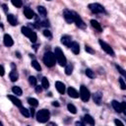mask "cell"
Listing matches in <instances>:
<instances>
[{
    "label": "cell",
    "mask_w": 126,
    "mask_h": 126,
    "mask_svg": "<svg viewBox=\"0 0 126 126\" xmlns=\"http://www.w3.org/2000/svg\"><path fill=\"white\" fill-rule=\"evenodd\" d=\"M42 61L47 67H53L56 63V57H55L54 52H51V51L45 52L42 57Z\"/></svg>",
    "instance_id": "cell-1"
},
{
    "label": "cell",
    "mask_w": 126,
    "mask_h": 126,
    "mask_svg": "<svg viewBox=\"0 0 126 126\" xmlns=\"http://www.w3.org/2000/svg\"><path fill=\"white\" fill-rule=\"evenodd\" d=\"M54 54H55V57H56V61L57 63L60 65V66H66L67 65V59H66V56L64 55L63 51L61 50L60 47L56 46L54 48Z\"/></svg>",
    "instance_id": "cell-2"
},
{
    "label": "cell",
    "mask_w": 126,
    "mask_h": 126,
    "mask_svg": "<svg viewBox=\"0 0 126 126\" xmlns=\"http://www.w3.org/2000/svg\"><path fill=\"white\" fill-rule=\"evenodd\" d=\"M50 118V112L48 109H40L36 113V120L39 123H46Z\"/></svg>",
    "instance_id": "cell-3"
},
{
    "label": "cell",
    "mask_w": 126,
    "mask_h": 126,
    "mask_svg": "<svg viewBox=\"0 0 126 126\" xmlns=\"http://www.w3.org/2000/svg\"><path fill=\"white\" fill-rule=\"evenodd\" d=\"M21 31H22V33H23L24 35H26L32 43L36 42L37 35H36V32H33L32 29H30V28H28V27H22Z\"/></svg>",
    "instance_id": "cell-4"
},
{
    "label": "cell",
    "mask_w": 126,
    "mask_h": 126,
    "mask_svg": "<svg viewBox=\"0 0 126 126\" xmlns=\"http://www.w3.org/2000/svg\"><path fill=\"white\" fill-rule=\"evenodd\" d=\"M88 8L94 14H105L106 13L104 7L99 3H91V4H89Z\"/></svg>",
    "instance_id": "cell-5"
},
{
    "label": "cell",
    "mask_w": 126,
    "mask_h": 126,
    "mask_svg": "<svg viewBox=\"0 0 126 126\" xmlns=\"http://www.w3.org/2000/svg\"><path fill=\"white\" fill-rule=\"evenodd\" d=\"M98 43H99L101 49H102L105 53H107L108 55H110V56H112V57L115 56V52H114V50L112 49V47H111L108 43H106V42L103 41L102 39H98Z\"/></svg>",
    "instance_id": "cell-6"
},
{
    "label": "cell",
    "mask_w": 126,
    "mask_h": 126,
    "mask_svg": "<svg viewBox=\"0 0 126 126\" xmlns=\"http://www.w3.org/2000/svg\"><path fill=\"white\" fill-rule=\"evenodd\" d=\"M80 97L84 102L89 101V99L91 97V93H90L89 89L84 85H82L80 87Z\"/></svg>",
    "instance_id": "cell-7"
},
{
    "label": "cell",
    "mask_w": 126,
    "mask_h": 126,
    "mask_svg": "<svg viewBox=\"0 0 126 126\" xmlns=\"http://www.w3.org/2000/svg\"><path fill=\"white\" fill-rule=\"evenodd\" d=\"M63 18L66 21V23H68V24L74 23V11L64 9L63 10Z\"/></svg>",
    "instance_id": "cell-8"
},
{
    "label": "cell",
    "mask_w": 126,
    "mask_h": 126,
    "mask_svg": "<svg viewBox=\"0 0 126 126\" xmlns=\"http://www.w3.org/2000/svg\"><path fill=\"white\" fill-rule=\"evenodd\" d=\"M74 23L76 24V26H77L79 29H82V30H85V29H86V24H85V22L83 21V19L81 18V16H80L78 13H76L75 11H74Z\"/></svg>",
    "instance_id": "cell-9"
},
{
    "label": "cell",
    "mask_w": 126,
    "mask_h": 126,
    "mask_svg": "<svg viewBox=\"0 0 126 126\" xmlns=\"http://www.w3.org/2000/svg\"><path fill=\"white\" fill-rule=\"evenodd\" d=\"M3 43H4L5 46L10 47V46H13V44H14V40H13V38H12V36H11L10 34L5 33L4 36H3Z\"/></svg>",
    "instance_id": "cell-10"
},
{
    "label": "cell",
    "mask_w": 126,
    "mask_h": 126,
    "mask_svg": "<svg viewBox=\"0 0 126 126\" xmlns=\"http://www.w3.org/2000/svg\"><path fill=\"white\" fill-rule=\"evenodd\" d=\"M60 41H61V43H62L63 45H65V46H67V47H70V45H71V43H72V37H71L70 35H68V34H64V35L61 36Z\"/></svg>",
    "instance_id": "cell-11"
},
{
    "label": "cell",
    "mask_w": 126,
    "mask_h": 126,
    "mask_svg": "<svg viewBox=\"0 0 126 126\" xmlns=\"http://www.w3.org/2000/svg\"><path fill=\"white\" fill-rule=\"evenodd\" d=\"M12 71L10 72V74H9V78H10V80L12 81V82H16L18 79H19V74H18V71H17V69L15 68V66H14V64H12Z\"/></svg>",
    "instance_id": "cell-12"
},
{
    "label": "cell",
    "mask_w": 126,
    "mask_h": 126,
    "mask_svg": "<svg viewBox=\"0 0 126 126\" xmlns=\"http://www.w3.org/2000/svg\"><path fill=\"white\" fill-rule=\"evenodd\" d=\"M101 99H102V93L101 92H95L93 94V100L95 104L99 105L100 102H101Z\"/></svg>",
    "instance_id": "cell-13"
},
{
    "label": "cell",
    "mask_w": 126,
    "mask_h": 126,
    "mask_svg": "<svg viewBox=\"0 0 126 126\" xmlns=\"http://www.w3.org/2000/svg\"><path fill=\"white\" fill-rule=\"evenodd\" d=\"M55 88H56V90L58 91V93H59L60 94H64L66 88H65V85H64L62 82L56 81V82H55Z\"/></svg>",
    "instance_id": "cell-14"
},
{
    "label": "cell",
    "mask_w": 126,
    "mask_h": 126,
    "mask_svg": "<svg viewBox=\"0 0 126 126\" xmlns=\"http://www.w3.org/2000/svg\"><path fill=\"white\" fill-rule=\"evenodd\" d=\"M67 94H68V95H69L70 97H73V98H77V97H79V95H80V94L77 92V90L74 89L73 87H69V88L67 89Z\"/></svg>",
    "instance_id": "cell-15"
},
{
    "label": "cell",
    "mask_w": 126,
    "mask_h": 126,
    "mask_svg": "<svg viewBox=\"0 0 126 126\" xmlns=\"http://www.w3.org/2000/svg\"><path fill=\"white\" fill-rule=\"evenodd\" d=\"M7 21L11 26H17L18 25V19L13 14H7Z\"/></svg>",
    "instance_id": "cell-16"
},
{
    "label": "cell",
    "mask_w": 126,
    "mask_h": 126,
    "mask_svg": "<svg viewBox=\"0 0 126 126\" xmlns=\"http://www.w3.org/2000/svg\"><path fill=\"white\" fill-rule=\"evenodd\" d=\"M24 15L26 16L27 19H32L35 16L34 15V12L31 8H29V7H25L24 8Z\"/></svg>",
    "instance_id": "cell-17"
},
{
    "label": "cell",
    "mask_w": 126,
    "mask_h": 126,
    "mask_svg": "<svg viewBox=\"0 0 126 126\" xmlns=\"http://www.w3.org/2000/svg\"><path fill=\"white\" fill-rule=\"evenodd\" d=\"M70 48H71V51L74 54H79L80 53V44L77 41H72V43L70 45Z\"/></svg>",
    "instance_id": "cell-18"
},
{
    "label": "cell",
    "mask_w": 126,
    "mask_h": 126,
    "mask_svg": "<svg viewBox=\"0 0 126 126\" xmlns=\"http://www.w3.org/2000/svg\"><path fill=\"white\" fill-rule=\"evenodd\" d=\"M11 101H12V103L14 104V105H16V106H18L19 108L21 107V106H23L22 105V101L18 98V97H16V95H8L7 96Z\"/></svg>",
    "instance_id": "cell-19"
},
{
    "label": "cell",
    "mask_w": 126,
    "mask_h": 126,
    "mask_svg": "<svg viewBox=\"0 0 126 126\" xmlns=\"http://www.w3.org/2000/svg\"><path fill=\"white\" fill-rule=\"evenodd\" d=\"M91 26L95 30V31H97L98 32H102V28H101V26H100V24L97 22V21H95V20H91Z\"/></svg>",
    "instance_id": "cell-20"
},
{
    "label": "cell",
    "mask_w": 126,
    "mask_h": 126,
    "mask_svg": "<svg viewBox=\"0 0 126 126\" xmlns=\"http://www.w3.org/2000/svg\"><path fill=\"white\" fill-rule=\"evenodd\" d=\"M111 105H112V107L114 108V110H115L116 112H118V113L122 112V108H121V102H119V101H117V100L113 99V100L111 101Z\"/></svg>",
    "instance_id": "cell-21"
},
{
    "label": "cell",
    "mask_w": 126,
    "mask_h": 126,
    "mask_svg": "<svg viewBox=\"0 0 126 126\" xmlns=\"http://www.w3.org/2000/svg\"><path fill=\"white\" fill-rule=\"evenodd\" d=\"M83 120L85 121L86 124H90V125H94V119L93 118L92 115L90 114H85L83 117Z\"/></svg>",
    "instance_id": "cell-22"
},
{
    "label": "cell",
    "mask_w": 126,
    "mask_h": 126,
    "mask_svg": "<svg viewBox=\"0 0 126 126\" xmlns=\"http://www.w3.org/2000/svg\"><path fill=\"white\" fill-rule=\"evenodd\" d=\"M73 70H74V66H73V64H67L66 66H65V74L67 75V76H70L72 73H73Z\"/></svg>",
    "instance_id": "cell-23"
},
{
    "label": "cell",
    "mask_w": 126,
    "mask_h": 126,
    "mask_svg": "<svg viewBox=\"0 0 126 126\" xmlns=\"http://www.w3.org/2000/svg\"><path fill=\"white\" fill-rule=\"evenodd\" d=\"M37 11H38L39 16H41L42 18H45V17H46L47 11H46V9H45L43 6H38V7H37Z\"/></svg>",
    "instance_id": "cell-24"
},
{
    "label": "cell",
    "mask_w": 126,
    "mask_h": 126,
    "mask_svg": "<svg viewBox=\"0 0 126 126\" xmlns=\"http://www.w3.org/2000/svg\"><path fill=\"white\" fill-rule=\"evenodd\" d=\"M28 102H29V104H30L31 106H32V107H36V106L38 105V101H37V99L34 98V97H28Z\"/></svg>",
    "instance_id": "cell-25"
},
{
    "label": "cell",
    "mask_w": 126,
    "mask_h": 126,
    "mask_svg": "<svg viewBox=\"0 0 126 126\" xmlns=\"http://www.w3.org/2000/svg\"><path fill=\"white\" fill-rule=\"evenodd\" d=\"M12 92L14 93V94H16V95H18V96L22 95V94H23L22 89H21L20 87H18V86H14V87L12 88Z\"/></svg>",
    "instance_id": "cell-26"
},
{
    "label": "cell",
    "mask_w": 126,
    "mask_h": 126,
    "mask_svg": "<svg viewBox=\"0 0 126 126\" xmlns=\"http://www.w3.org/2000/svg\"><path fill=\"white\" fill-rule=\"evenodd\" d=\"M20 112H21V114L24 115L25 117H30V116H31V112H30V110L27 109V108L24 107V106H21V107H20Z\"/></svg>",
    "instance_id": "cell-27"
},
{
    "label": "cell",
    "mask_w": 126,
    "mask_h": 126,
    "mask_svg": "<svg viewBox=\"0 0 126 126\" xmlns=\"http://www.w3.org/2000/svg\"><path fill=\"white\" fill-rule=\"evenodd\" d=\"M114 66H115L116 70H117V71H118V72H119V73L122 75V77H123V78L126 80V71H125V70H124V69H123L121 66H119L118 64H115Z\"/></svg>",
    "instance_id": "cell-28"
},
{
    "label": "cell",
    "mask_w": 126,
    "mask_h": 126,
    "mask_svg": "<svg viewBox=\"0 0 126 126\" xmlns=\"http://www.w3.org/2000/svg\"><path fill=\"white\" fill-rule=\"evenodd\" d=\"M85 74H86L87 77H89L90 79H94V72L92 69L87 68V69L85 70Z\"/></svg>",
    "instance_id": "cell-29"
},
{
    "label": "cell",
    "mask_w": 126,
    "mask_h": 126,
    "mask_svg": "<svg viewBox=\"0 0 126 126\" xmlns=\"http://www.w3.org/2000/svg\"><path fill=\"white\" fill-rule=\"evenodd\" d=\"M67 109H68L69 112H71V113H73V114H76V113H77V108H76V106H75L74 104H72V103H68V104H67Z\"/></svg>",
    "instance_id": "cell-30"
},
{
    "label": "cell",
    "mask_w": 126,
    "mask_h": 126,
    "mask_svg": "<svg viewBox=\"0 0 126 126\" xmlns=\"http://www.w3.org/2000/svg\"><path fill=\"white\" fill-rule=\"evenodd\" d=\"M31 64H32V66L36 71H41V66L39 65V63H38L36 60H34V59L32 60V63H31Z\"/></svg>",
    "instance_id": "cell-31"
},
{
    "label": "cell",
    "mask_w": 126,
    "mask_h": 126,
    "mask_svg": "<svg viewBox=\"0 0 126 126\" xmlns=\"http://www.w3.org/2000/svg\"><path fill=\"white\" fill-rule=\"evenodd\" d=\"M41 86H42L43 89H45V90H47V89L49 88V82H48L47 78L43 77V78L41 79Z\"/></svg>",
    "instance_id": "cell-32"
},
{
    "label": "cell",
    "mask_w": 126,
    "mask_h": 126,
    "mask_svg": "<svg viewBox=\"0 0 126 126\" xmlns=\"http://www.w3.org/2000/svg\"><path fill=\"white\" fill-rule=\"evenodd\" d=\"M11 2L16 8H21L23 6V1L22 0H11Z\"/></svg>",
    "instance_id": "cell-33"
},
{
    "label": "cell",
    "mask_w": 126,
    "mask_h": 126,
    "mask_svg": "<svg viewBox=\"0 0 126 126\" xmlns=\"http://www.w3.org/2000/svg\"><path fill=\"white\" fill-rule=\"evenodd\" d=\"M29 83L31 86H36V78L34 76H30L29 77Z\"/></svg>",
    "instance_id": "cell-34"
},
{
    "label": "cell",
    "mask_w": 126,
    "mask_h": 126,
    "mask_svg": "<svg viewBox=\"0 0 126 126\" xmlns=\"http://www.w3.org/2000/svg\"><path fill=\"white\" fill-rule=\"evenodd\" d=\"M118 82H119V84H120L121 90H126V83H125V81H124V79H123L122 77H120V78L118 79Z\"/></svg>",
    "instance_id": "cell-35"
},
{
    "label": "cell",
    "mask_w": 126,
    "mask_h": 126,
    "mask_svg": "<svg viewBox=\"0 0 126 126\" xmlns=\"http://www.w3.org/2000/svg\"><path fill=\"white\" fill-rule=\"evenodd\" d=\"M42 33H43V35H44V36H46L47 38H52V34H51V32H50L49 30H47V29L43 30Z\"/></svg>",
    "instance_id": "cell-36"
},
{
    "label": "cell",
    "mask_w": 126,
    "mask_h": 126,
    "mask_svg": "<svg viewBox=\"0 0 126 126\" xmlns=\"http://www.w3.org/2000/svg\"><path fill=\"white\" fill-rule=\"evenodd\" d=\"M85 50L88 52V53H91V54H94V49H92V47L91 46H89V45H85Z\"/></svg>",
    "instance_id": "cell-37"
},
{
    "label": "cell",
    "mask_w": 126,
    "mask_h": 126,
    "mask_svg": "<svg viewBox=\"0 0 126 126\" xmlns=\"http://www.w3.org/2000/svg\"><path fill=\"white\" fill-rule=\"evenodd\" d=\"M121 108H122V112L124 113V115H126V102L125 101L121 102Z\"/></svg>",
    "instance_id": "cell-38"
},
{
    "label": "cell",
    "mask_w": 126,
    "mask_h": 126,
    "mask_svg": "<svg viewBox=\"0 0 126 126\" xmlns=\"http://www.w3.org/2000/svg\"><path fill=\"white\" fill-rule=\"evenodd\" d=\"M34 88H35V92H36V93H41V92H42V89H43V87H42L41 85H40V86H39V85H36Z\"/></svg>",
    "instance_id": "cell-39"
},
{
    "label": "cell",
    "mask_w": 126,
    "mask_h": 126,
    "mask_svg": "<svg viewBox=\"0 0 126 126\" xmlns=\"http://www.w3.org/2000/svg\"><path fill=\"white\" fill-rule=\"evenodd\" d=\"M86 123H85V121L83 120V121H77V122H75V125H77V126H84Z\"/></svg>",
    "instance_id": "cell-40"
},
{
    "label": "cell",
    "mask_w": 126,
    "mask_h": 126,
    "mask_svg": "<svg viewBox=\"0 0 126 126\" xmlns=\"http://www.w3.org/2000/svg\"><path fill=\"white\" fill-rule=\"evenodd\" d=\"M114 123H115L116 125H121V126L123 125V122H121V121L118 120V119H115V120H114Z\"/></svg>",
    "instance_id": "cell-41"
},
{
    "label": "cell",
    "mask_w": 126,
    "mask_h": 126,
    "mask_svg": "<svg viewBox=\"0 0 126 126\" xmlns=\"http://www.w3.org/2000/svg\"><path fill=\"white\" fill-rule=\"evenodd\" d=\"M2 8H3V10H4L6 13L8 12V7H7V5H6V4H2Z\"/></svg>",
    "instance_id": "cell-42"
},
{
    "label": "cell",
    "mask_w": 126,
    "mask_h": 126,
    "mask_svg": "<svg viewBox=\"0 0 126 126\" xmlns=\"http://www.w3.org/2000/svg\"><path fill=\"white\" fill-rule=\"evenodd\" d=\"M4 72H5L4 66H3V65H1V76H4Z\"/></svg>",
    "instance_id": "cell-43"
},
{
    "label": "cell",
    "mask_w": 126,
    "mask_h": 126,
    "mask_svg": "<svg viewBox=\"0 0 126 126\" xmlns=\"http://www.w3.org/2000/svg\"><path fill=\"white\" fill-rule=\"evenodd\" d=\"M30 112H31V116H33L34 115V109L33 108H31L30 109Z\"/></svg>",
    "instance_id": "cell-44"
},
{
    "label": "cell",
    "mask_w": 126,
    "mask_h": 126,
    "mask_svg": "<svg viewBox=\"0 0 126 126\" xmlns=\"http://www.w3.org/2000/svg\"><path fill=\"white\" fill-rule=\"evenodd\" d=\"M52 105L53 106H59V103H58V101H53L52 102Z\"/></svg>",
    "instance_id": "cell-45"
},
{
    "label": "cell",
    "mask_w": 126,
    "mask_h": 126,
    "mask_svg": "<svg viewBox=\"0 0 126 126\" xmlns=\"http://www.w3.org/2000/svg\"><path fill=\"white\" fill-rule=\"evenodd\" d=\"M15 54H16V55H17V57H18V58H21V54H20V53H19V52H16V53H15Z\"/></svg>",
    "instance_id": "cell-46"
},
{
    "label": "cell",
    "mask_w": 126,
    "mask_h": 126,
    "mask_svg": "<svg viewBox=\"0 0 126 126\" xmlns=\"http://www.w3.org/2000/svg\"><path fill=\"white\" fill-rule=\"evenodd\" d=\"M48 125H56V123H53V122H49V123H47Z\"/></svg>",
    "instance_id": "cell-47"
},
{
    "label": "cell",
    "mask_w": 126,
    "mask_h": 126,
    "mask_svg": "<svg viewBox=\"0 0 126 126\" xmlns=\"http://www.w3.org/2000/svg\"><path fill=\"white\" fill-rule=\"evenodd\" d=\"M47 1H51V0H47Z\"/></svg>",
    "instance_id": "cell-48"
}]
</instances>
